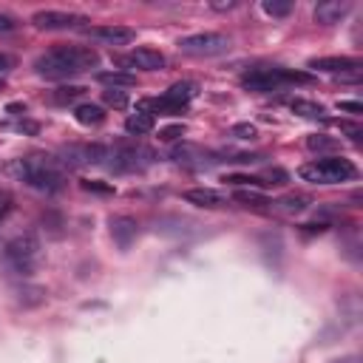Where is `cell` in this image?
I'll return each mask as SVG.
<instances>
[{
    "mask_svg": "<svg viewBox=\"0 0 363 363\" xmlns=\"http://www.w3.org/2000/svg\"><path fill=\"white\" fill-rule=\"evenodd\" d=\"M99 65V54L88 45H54L34 60V71L45 79H68Z\"/></svg>",
    "mask_w": 363,
    "mask_h": 363,
    "instance_id": "1",
    "label": "cell"
},
{
    "mask_svg": "<svg viewBox=\"0 0 363 363\" xmlns=\"http://www.w3.org/2000/svg\"><path fill=\"white\" fill-rule=\"evenodd\" d=\"M17 173L23 176V182L40 193H60L65 187V173L62 167L51 159V156H26L17 164Z\"/></svg>",
    "mask_w": 363,
    "mask_h": 363,
    "instance_id": "2",
    "label": "cell"
},
{
    "mask_svg": "<svg viewBox=\"0 0 363 363\" xmlns=\"http://www.w3.org/2000/svg\"><path fill=\"white\" fill-rule=\"evenodd\" d=\"M298 176L309 184H340V182H352L357 176V167L352 159H343V156H318L301 164Z\"/></svg>",
    "mask_w": 363,
    "mask_h": 363,
    "instance_id": "3",
    "label": "cell"
},
{
    "mask_svg": "<svg viewBox=\"0 0 363 363\" xmlns=\"http://www.w3.org/2000/svg\"><path fill=\"white\" fill-rule=\"evenodd\" d=\"M289 82H312V77L303 71H289V68H278V65H258V68H250L241 74V85L247 91H258V94L278 91Z\"/></svg>",
    "mask_w": 363,
    "mask_h": 363,
    "instance_id": "4",
    "label": "cell"
},
{
    "mask_svg": "<svg viewBox=\"0 0 363 363\" xmlns=\"http://www.w3.org/2000/svg\"><path fill=\"white\" fill-rule=\"evenodd\" d=\"M3 264L17 275H31L40 264V241L34 233H20L6 241L3 247Z\"/></svg>",
    "mask_w": 363,
    "mask_h": 363,
    "instance_id": "5",
    "label": "cell"
},
{
    "mask_svg": "<svg viewBox=\"0 0 363 363\" xmlns=\"http://www.w3.org/2000/svg\"><path fill=\"white\" fill-rule=\"evenodd\" d=\"M199 94V85L196 82H176V85H170L162 96H156V99H145L142 105L145 108H150V111H156V113H182L187 105H190V99ZM147 111V113H150Z\"/></svg>",
    "mask_w": 363,
    "mask_h": 363,
    "instance_id": "6",
    "label": "cell"
},
{
    "mask_svg": "<svg viewBox=\"0 0 363 363\" xmlns=\"http://www.w3.org/2000/svg\"><path fill=\"white\" fill-rule=\"evenodd\" d=\"M111 167L119 173H133V170H145L156 156L150 147L139 145V142H119L116 147H111Z\"/></svg>",
    "mask_w": 363,
    "mask_h": 363,
    "instance_id": "7",
    "label": "cell"
},
{
    "mask_svg": "<svg viewBox=\"0 0 363 363\" xmlns=\"http://www.w3.org/2000/svg\"><path fill=\"white\" fill-rule=\"evenodd\" d=\"M230 37L216 34V31H201V34H190L179 40V51L187 57H221L230 51Z\"/></svg>",
    "mask_w": 363,
    "mask_h": 363,
    "instance_id": "8",
    "label": "cell"
},
{
    "mask_svg": "<svg viewBox=\"0 0 363 363\" xmlns=\"http://www.w3.org/2000/svg\"><path fill=\"white\" fill-rule=\"evenodd\" d=\"M116 65L128 68V71H162L167 65V60L156 48H133V51L116 57Z\"/></svg>",
    "mask_w": 363,
    "mask_h": 363,
    "instance_id": "9",
    "label": "cell"
},
{
    "mask_svg": "<svg viewBox=\"0 0 363 363\" xmlns=\"http://www.w3.org/2000/svg\"><path fill=\"white\" fill-rule=\"evenodd\" d=\"M31 23L43 31H65V28H79L82 23H88L85 14H74V11H54V9H45V11H37L31 17Z\"/></svg>",
    "mask_w": 363,
    "mask_h": 363,
    "instance_id": "10",
    "label": "cell"
},
{
    "mask_svg": "<svg viewBox=\"0 0 363 363\" xmlns=\"http://www.w3.org/2000/svg\"><path fill=\"white\" fill-rule=\"evenodd\" d=\"M62 162L68 164V167H85V164H99L105 156H108V150L102 147V145H91V142H82V145H68V147H62Z\"/></svg>",
    "mask_w": 363,
    "mask_h": 363,
    "instance_id": "11",
    "label": "cell"
},
{
    "mask_svg": "<svg viewBox=\"0 0 363 363\" xmlns=\"http://www.w3.org/2000/svg\"><path fill=\"white\" fill-rule=\"evenodd\" d=\"M309 68L329 71V74H340V77L354 79L357 71H360V62L354 57H318V60H309Z\"/></svg>",
    "mask_w": 363,
    "mask_h": 363,
    "instance_id": "12",
    "label": "cell"
},
{
    "mask_svg": "<svg viewBox=\"0 0 363 363\" xmlns=\"http://www.w3.org/2000/svg\"><path fill=\"white\" fill-rule=\"evenodd\" d=\"M88 37L105 45H128L136 37V31L128 26H96V28H88Z\"/></svg>",
    "mask_w": 363,
    "mask_h": 363,
    "instance_id": "13",
    "label": "cell"
},
{
    "mask_svg": "<svg viewBox=\"0 0 363 363\" xmlns=\"http://www.w3.org/2000/svg\"><path fill=\"white\" fill-rule=\"evenodd\" d=\"M108 227H111V238H113L122 250H128V247L136 241V235H139V224H136V218H130V216H113V218L108 221Z\"/></svg>",
    "mask_w": 363,
    "mask_h": 363,
    "instance_id": "14",
    "label": "cell"
},
{
    "mask_svg": "<svg viewBox=\"0 0 363 363\" xmlns=\"http://www.w3.org/2000/svg\"><path fill=\"white\" fill-rule=\"evenodd\" d=\"M184 201L204 207V210H216V207L227 204V196L221 190H213V187H193V190H184Z\"/></svg>",
    "mask_w": 363,
    "mask_h": 363,
    "instance_id": "15",
    "label": "cell"
},
{
    "mask_svg": "<svg viewBox=\"0 0 363 363\" xmlns=\"http://www.w3.org/2000/svg\"><path fill=\"white\" fill-rule=\"evenodd\" d=\"M349 9H352L349 0H323L315 6V20L320 26H332V23H340L349 14Z\"/></svg>",
    "mask_w": 363,
    "mask_h": 363,
    "instance_id": "16",
    "label": "cell"
},
{
    "mask_svg": "<svg viewBox=\"0 0 363 363\" xmlns=\"http://www.w3.org/2000/svg\"><path fill=\"white\" fill-rule=\"evenodd\" d=\"M74 116H77V122L85 125V128H99V125L105 122V108H102V105H94V102H82V105H77Z\"/></svg>",
    "mask_w": 363,
    "mask_h": 363,
    "instance_id": "17",
    "label": "cell"
},
{
    "mask_svg": "<svg viewBox=\"0 0 363 363\" xmlns=\"http://www.w3.org/2000/svg\"><path fill=\"white\" fill-rule=\"evenodd\" d=\"M125 130L133 133V136H145V133H150V130H153V113H147V111H136V113H130V116L125 119Z\"/></svg>",
    "mask_w": 363,
    "mask_h": 363,
    "instance_id": "18",
    "label": "cell"
},
{
    "mask_svg": "<svg viewBox=\"0 0 363 363\" xmlns=\"http://www.w3.org/2000/svg\"><path fill=\"white\" fill-rule=\"evenodd\" d=\"M82 94H85L82 85H60V88L51 94V102H54V105H71V102H77Z\"/></svg>",
    "mask_w": 363,
    "mask_h": 363,
    "instance_id": "19",
    "label": "cell"
},
{
    "mask_svg": "<svg viewBox=\"0 0 363 363\" xmlns=\"http://www.w3.org/2000/svg\"><path fill=\"white\" fill-rule=\"evenodd\" d=\"M233 199H235L238 204H244V207H255V210H264L267 204H272L269 199H264V196L255 193V190H235Z\"/></svg>",
    "mask_w": 363,
    "mask_h": 363,
    "instance_id": "20",
    "label": "cell"
},
{
    "mask_svg": "<svg viewBox=\"0 0 363 363\" xmlns=\"http://www.w3.org/2000/svg\"><path fill=\"white\" fill-rule=\"evenodd\" d=\"M289 108H292L295 113L306 116V119H323V113H326L320 105H315V102H306V99H292V102H289Z\"/></svg>",
    "mask_w": 363,
    "mask_h": 363,
    "instance_id": "21",
    "label": "cell"
},
{
    "mask_svg": "<svg viewBox=\"0 0 363 363\" xmlns=\"http://www.w3.org/2000/svg\"><path fill=\"white\" fill-rule=\"evenodd\" d=\"M261 9H264L269 17H286V14L292 11V3H289V0H284V3H281V0H264Z\"/></svg>",
    "mask_w": 363,
    "mask_h": 363,
    "instance_id": "22",
    "label": "cell"
},
{
    "mask_svg": "<svg viewBox=\"0 0 363 363\" xmlns=\"http://www.w3.org/2000/svg\"><path fill=\"white\" fill-rule=\"evenodd\" d=\"M99 82H108V85H133L136 82V77L133 74H119V71H102L99 74Z\"/></svg>",
    "mask_w": 363,
    "mask_h": 363,
    "instance_id": "23",
    "label": "cell"
},
{
    "mask_svg": "<svg viewBox=\"0 0 363 363\" xmlns=\"http://www.w3.org/2000/svg\"><path fill=\"white\" fill-rule=\"evenodd\" d=\"M275 204H281V210H286V213H301V210H306L309 199H306V196H284V199L275 201Z\"/></svg>",
    "mask_w": 363,
    "mask_h": 363,
    "instance_id": "24",
    "label": "cell"
},
{
    "mask_svg": "<svg viewBox=\"0 0 363 363\" xmlns=\"http://www.w3.org/2000/svg\"><path fill=\"white\" fill-rule=\"evenodd\" d=\"M102 99H105L108 105H113V108H125V105H128V94L119 91V88H108V91H102Z\"/></svg>",
    "mask_w": 363,
    "mask_h": 363,
    "instance_id": "25",
    "label": "cell"
},
{
    "mask_svg": "<svg viewBox=\"0 0 363 363\" xmlns=\"http://www.w3.org/2000/svg\"><path fill=\"white\" fill-rule=\"evenodd\" d=\"M224 182H230V184H250V187H264L267 184L261 176H238V173L224 176Z\"/></svg>",
    "mask_w": 363,
    "mask_h": 363,
    "instance_id": "26",
    "label": "cell"
},
{
    "mask_svg": "<svg viewBox=\"0 0 363 363\" xmlns=\"http://www.w3.org/2000/svg\"><path fill=\"white\" fill-rule=\"evenodd\" d=\"M306 147H309V150H332V147H335V139H323V136L312 133V136L306 139Z\"/></svg>",
    "mask_w": 363,
    "mask_h": 363,
    "instance_id": "27",
    "label": "cell"
},
{
    "mask_svg": "<svg viewBox=\"0 0 363 363\" xmlns=\"http://www.w3.org/2000/svg\"><path fill=\"white\" fill-rule=\"evenodd\" d=\"M11 210H14V196H11L6 187H0V221H3Z\"/></svg>",
    "mask_w": 363,
    "mask_h": 363,
    "instance_id": "28",
    "label": "cell"
},
{
    "mask_svg": "<svg viewBox=\"0 0 363 363\" xmlns=\"http://www.w3.org/2000/svg\"><path fill=\"white\" fill-rule=\"evenodd\" d=\"M261 179H264L267 184H286V173H284V170H278V167H275V170H267Z\"/></svg>",
    "mask_w": 363,
    "mask_h": 363,
    "instance_id": "29",
    "label": "cell"
},
{
    "mask_svg": "<svg viewBox=\"0 0 363 363\" xmlns=\"http://www.w3.org/2000/svg\"><path fill=\"white\" fill-rule=\"evenodd\" d=\"M233 133H235L238 139H255V136H258V130H255L252 125H235Z\"/></svg>",
    "mask_w": 363,
    "mask_h": 363,
    "instance_id": "30",
    "label": "cell"
},
{
    "mask_svg": "<svg viewBox=\"0 0 363 363\" xmlns=\"http://www.w3.org/2000/svg\"><path fill=\"white\" fill-rule=\"evenodd\" d=\"M17 28V20L11 17V14H3L0 11V34H9V31H14Z\"/></svg>",
    "mask_w": 363,
    "mask_h": 363,
    "instance_id": "31",
    "label": "cell"
},
{
    "mask_svg": "<svg viewBox=\"0 0 363 363\" xmlns=\"http://www.w3.org/2000/svg\"><path fill=\"white\" fill-rule=\"evenodd\" d=\"M182 133H184V128H182V125H173V128H164L159 136H162L164 142H173V139H179Z\"/></svg>",
    "mask_w": 363,
    "mask_h": 363,
    "instance_id": "32",
    "label": "cell"
},
{
    "mask_svg": "<svg viewBox=\"0 0 363 363\" xmlns=\"http://www.w3.org/2000/svg\"><path fill=\"white\" fill-rule=\"evenodd\" d=\"M82 190H94V193H113L111 184H102V182H82Z\"/></svg>",
    "mask_w": 363,
    "mask_h": 363,
    "instance_id": "33",
    "label": "cell"
},
{
    "mask_svg": "<svg viewBox=\"0 0 363 363\" xmlns=\"http://www.w3.org/2000/svg\"><path fill=\"white\" fill-rule=\"evenodd\" d=\"M11 68H14V57H9V54L0 51V74H9Z\"/></svg>",
    "mask_w": 363,
    "mask_h": 363,
    "instance_id": "34",
    "label": "cell"
},
{
    "mask_svg": "<svg viewBox=\"0 0 363 363\" xmlns=\"http://www.w3.org/2000/svg\"><path fill=\"white\" fill-rule=\"evenodd\" d=\"M213 9H216V11H230V9H235V3H233V0H227V3H213Z\"/></svg>",
    "mask_w": 363,
    "mask_h": 363,
    "instance_id": "35",
    "label": "cell"
},
{
    "mask_svg": "<svg viewBox=\"0 0 363 363\" xmlns=\"http://www.w3.org/2000/svg\"><path fill=\"white\" fill-rule=\"evenodd\" d=\"M343 111H352V113H360V105L357 102H340Z\"/></svg>",
    "mask_w": 363,
    "mask_h": 363,
    "instance_id": "36",
    "label": "cell"
}]
</instances>
